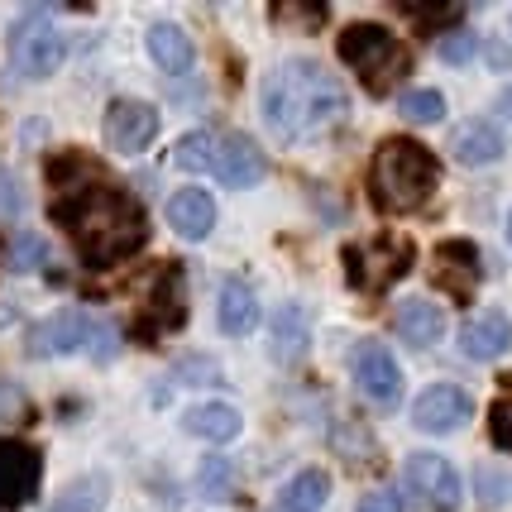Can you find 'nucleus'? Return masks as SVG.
Returning a JSON list of instances; mask_svg holds the SVG:
<instances>
[{"mask_svg":"<svg viewBox=\"0 0 512 512\" xmlns=\"http://www.w3.org/2000/svg\"><path fill=\"white\" fill-rule=\"evenodd\" d=\"M503 149H508V139H503V130L493 120H465V125H455V134H450V154H455V163H465V168L498 163Z\"/></svg>","mask_w":512,"mask_h":512,"instance_id":"nucleus-16","label":"nucleus"},{"mask_svg":"<svg viewBox=\"0 0 512 512\" xmlns=\"http://www.w3.org/2000/svg\"><path fill=\"white\" fill-rule=\"evenodd\" d=\"M398 115L407 120V125H436V120H446V96H441V91H431V87L402 91Z\"/></svg>","mask_w":512,"mask_h":512,"instance_id":"nucleus-30","label":"nucleus"},{"mask_svg":"<svg viewBox=\"0 0 512 512\" xmlns=\"http://www.w3.org/2000/svg\"><path fill=\"white\" fill-rule=\"evenodd\" d=\"M436 53H441V63L465 67L469 58L479 53V44H474V34H465V29H450V34H441V44H436Z\"/></svg>","mask_w":512,"mask_h":512,"instance_id":"nucleus-37","label":"nucleus"},{"mask_svg":"<svg viewBox=\"0 0 512 512\" xmlns=\"http://www.w3.org/2000/svg\"><path fill=\"white\" fill-rule=\"evenodd\" d=\"M508 245H512V211H508Z\"/></svg>","mask_w":512,"mask_h":512,"instance_id":"nucleus-45","label":"nucleus"},{"mask_svg":"<svg viewBox=\"0 0 512 512\" xmlns=\"http://www.w3.org/2000/svg\"><path fill=\"white\" fill-rule=\"evenodd\" d=\"M393 331H398V340H407L412 350H431V345L446 335V312H441L436 302L412 297V302H402V307H398V316H393Z\"/></svg>","mask_w":512,"mask_h":512,"instance_id":"nucleus-20","label":"nucleus"},{"mask_svg":"<svg viewBox=\"0 0 512 512\" xmlns=\"http://www.w3.org/2000/svg\"><path fill=\"white\" fill-rule=\"evenodd\" d=\"M407 72H412V48L398 44L393 53H388V58H383L379 67H374V72H364V77H359V87L369 91V96H388V91L398 87Z\"/></svg>","mask_w":512,"mask_h":512,"instance_id":"nucleus-28","label":"nucleus"},{"mask_svg":"<svg viewBox=\"0 0 512 512\" xmlns=\"http://www.w3.org/2000/svg\"><path fill=\"white\" fill-rule=\"evenodd\" d=\"M211 173L221 178V187L245 192V187H254V182H264V173H268L264 149H259L249 134H240V130L216 134V163H211Z\"/></svg>","mask_w":512,"mask_h":512,"instance_id":"nucleus-12","label":"nucleus"},{"mask_svg":"<svg viewBox=\"0 0 512 512\" xmlns=\"http://www.w3.org/2000/svg\"><path fill=\"white\" fill-rule=\"evenodd\" d=\"M259 297L245 278H225L221 292H216V321H221L225 335H249L259 326Z\"/></svg>","mask_w":512,"mask_h":512,"instance_id":"nucleus-21","label":"nucleus"},{"mask_svg":"<svg viewBox=\"0 0 512 512\" xmlns=\"http://www.w3.org/2000/svg\"><path fill=\"white\" fill-rule=\"evenodd\" d=\"M149 58H154L168 77H182V72H192V58H197V48L187 39V29L182 24H154L149 29Z\"/></svg>","mask_w":512,"mask_h":512,"instance_id":"nucleus-23","label":"nucleus"},{"mask_svg":"<svg viewBox=\"0 0 512 512\" xmlns=\"http://www.w3.org/2000/svg\"><path fill=\"white\" fill-rule=\"evenodd\" d=\"M259 111L283 144H297V139H312V134L340 125L350 111V91L340 87L335 72H326L312 58H288L264 77Z\"/></svg>","mask_w":512,"mask_h":512,"instance_id":"nucleus-2","label":"nucleus"},{"mask_svg":"<svg viewBox=\"0 0 512 512\" xmlns=\"http://www.w3.org/2000/svg\"><path fill=\"white\" fill-rule=\"evenodd\" d=\"M173 379L187 383V388H216V383H225V374L211 355H187L173 364Z\"/></svg>","mask_w":512,"mask_h":512,"instance_id":"nucleus-32","label":"nucleus"},{"mask_svg":"<svg viewBox=\"0 0 512 512\" xmlns=\"http://www.w3.org/2000/svg\"><path fill=\"white\" fill-rule=\"evenodd\" d=\"M91 335H96V321H91L82 307H63V312L44 316V321L29 331V355L34 359L77 355V350H91Z\"/></svg>","mask_w":512,"mask_h":512,"instance_id":"nucleus-9","label":"nucleus"},{"mask_svg":"<svg viewBox=\"0 0 512 512\" xmlns=\"http://www.w3.org/2000/svg\"><path fill=\"white\" fill-rule=\"evenodd\" d=\"M402 484H407V493H412L426 512H455L460 503H465L460 469L450 465L446 455H436V450H417V455H407V465H402Z\"/></svg>","mask_w":512,"mask_h":512,"instance_id":"nucleus-5","label":"nucleus"},{"mask_svg":"<svg viewBox=\"0 0 512 512\" xmlns=\"http://www.w3.org/2000/svg\"><path fill=\"white\" fill-rule=\"evenodd\" d=\"M173 163H178L182 173H211V163H216V134H211V130L182 134Z\"/></svg>","mask_w":512,"mask_h":512,"instance_id":"nucleus-29","label":"nucleus"},{"mask_svg":"<svg viewBox=\"0 0 512 512\" xmlns=\"http://www.w3.org/2000/svg\"><path fill=\"white\" fill-rule=\"evenodd\" d=\"M106 508H111V479L106 474H82L44 512H106Z\"/></svg>","mask_w":512,"mask_h":512,"instance_id":"nucleus-25","label":"nucleus"},{"mask_svg":"<svg viewBox=\"0 0 512 512\" xmlns=\"http://www.w3.org/2000/svg\"><path fill=\"white\" fill-rule=\"evenodd\" d=\"M407 503H402V493L398 489H374V493H364V503H359L355 512H402Z\"/></svg>","mask_w":512,"mask_h":512,"instance_id":"nucleus-40","label":"nucleus"},{"mask_svg":"<svg viewBox=\"0 0 512 512\" xmlns=\"http://www.w3.org/2000/svg\"><path fill=\"white\" fill-rule=\"evenodd\" d=\"M393 48H398V39H393L383 24H350V29H340V39H335L340 63L355 67L359 77H364V72H374Z\"/></svg>","mask_w":512,"mask_h":512,"instance_id":"nucleus-14","label":"nucleus"},{"mask_svg":"<svg viewBox=\"0 0 512 512\" xmlns=\"http://www.w3.org/2000/svg\"><path fill=\"white\" fill-rule=\"evenodd\" d=\"M436 259L446 268H460L465 278H479V249L469 245V240H441V245H436ZM446 268H441V273H446Z\"/></svg>","mask_w":512,"mask_h":512,"instance_id":"nucleus-36","label":"nucleus"},{"mask_svg":"<svg viewBox=\"0 0 512 512\" xmlns=\"http://www.w3.org/2000/svg\"><path fill=\"white\" fill-rule=\"evenodd\" d=\"M335 450H340V455H350V460L374 455V436H369V426L355 422V417H345V422H340V431H335Z\"/></svg>","mask_w":512,"mask_h":512,"instance_id":"nucleus-35","label":"nucleus"},{"mask_svg":"<svg viewBox=\"0 0 512 512\" xmlns=\"http://www.w3.org/2000/svg\"><path fill=\"white\" fill-rule=\"evenodd\" d=\"M53 221L67 225V235H72V245H77L87 268L120 264V259L139 254L144 240H149L144 206L115 182H96L77 197H58L53 201Z\"/></svg>","mask_w":512,"mask_h":512,"instance_id":"nucleus-1","label":"nucleus"},{"mask_svg":"<svg viewBox=\"0 0 512 512\" xmlns=\"http://www.w3.org/2000/svg\"><path fill=\"white\" fill-rule=\"evenodd\" d=\"M402 15L417 24V29H426V34H450L455 24L465 20L460 5H402Z\"/></svg>","mask_w":512,"mask_h":512,"instance_id":"nucleus-31","label":"nucleus"},{"mask_svg":"<svg viewBox=\"0 0 512 512\" xmlns=\"http://www.w3.org/2000/svg\"><path fill=\"white\" fill-rule=\"evenodd\" d=\"M489 441L498 450H512V398H498L489 412Z\"/></svg>","mask_w":512,"mask_h":512,"instance_id":"nucleus-38","label":"nucleus"},{"mask_svg":"<svg viewBox=\"0 0 512 512\" xmlns=\"http://www.w3.org/2000/svg\"><path fill=\"white\" fill-rule=\"evenodd\" d=\"M197 489L211 498V503H225V498H235L240 489V469L230 455H206L197 465Z\"/></svg>","mask_w":512,"mask_h":512,"instance_id":"nucleus-26","label":"nucleus"},{"mask_svg":"<svg viewBox=\"0 0 512 512\" xmlns=\"http://www.w3.org/2000/svg\"><path fill=\"white\" fill-rule=\"evenodd\" d=\"M187 321V302H182V268L178 264H163L158 278H149V302L139 312V326L134 335L144 345H158L163 335H173Z\"/></svg>","mask_w":512,"mask_h":512,"instance_id":"nucleus-8","label":"nucleus"},{"mask_svg":"<svg viewBox=\"0 0 512 512\" xmlns=\"http://www.w3.org/2000/svg\"><path fill=\"white\" fill-rule=\"evenodd\" d=\"M44 178L48 187H58V192H87V187H96V182H106L101 178V163L91 154H82V149H63V154H48L44 163Z\"/></svg>","mask_w":512,"mask_h":512,"instance_id":"nucleus-22","label":"nucleus"},{"mask_svg":"<svg viewBox=\"0 0 512 512\" xmlns=\"http://www.w3.org/2000/svg\"><path fill=\"white\" fill-rule=\"evenodd\" d=\"M312 350V326H307V312L297 307V302H278L273 312H268V359L273 364H302Z\"/></svg>","mask_w":512,"mask_h":512,"instance_id":"nucleus-13","label":"nucleus"},{"mask_svg":"<svg viewBox=\"0 0 512 512\" xmlns=\"http://www.w3.org/2000/svg\"><path fill=\"white\" fill-rule=\"evenodd\" d=\"M158 130H163L158 106L134 101V96L111 101V106H106V120H101V139H106V149H115V154H144L158 139Z\"/></svg>","mask_w":512,"mask_h":512,"instance_id":"nucleus-7","label":"nucleus"},{"mask_svg":"<svg viewBox=\"0 0 512 512\" xmlns=\"http://www.w3.org/2000/svg\"><path fill=\"white\" fill-rule=\"evenodd\" d=\"M350 374H355L359 398L369 402L374 412H393L402 402V369L393 350L379 340H359L355 355H350Z\"/></svg>","mask_w":512,"mask_h":512,"instance_id":"nucleus-6","label":"nucleus"},{"mask_svg":"<svg viewBox=\"0 0 512 512\" xmlns=\"http://www.w3.org/2000/svg\"><path fill=\"white\" fill-rule=\"evenodd\" d=\"M10 63H15L20 77H34V82L53 77L67 63V34L53 24L48 5L24 10L20 20L10 24Z\"/></svg>","mask_w":512,"mask_h":512,"instance_id":"nucleus-4","label":"nucleus"},{"mask_svg":"<svg viewBox=\"0 0 512 512\" xmlns=\"http://www.w3.org/2000/svg\"><path fill=\"white\" fill-rule=\"evenodd\" d=\"M469 417H474V398L465 388H455V383H431L412 402V426L426 431V436H455Z\"/></svg>","mask_w":512,"mask_h":512,"instance_id":"nucleus-10","label":"nucleus"},{"mask_svg":"<svg viewBox=\"0 0 512 512\" xmlns=\"http://www.w3.org/2000/svg\"><path fill=\"white\" fill-rule=\"evenodd\" d=\"M474 489H479V498H484L489 508H498V503H512V474H508V469L479 465V469H474Z\"/></svg>","mask_w":512,"mask_h":512,"instance_id":"nucleus-34","label":"nucleus"},{"mask_svg":"<svg viewBox=\"0 0 512 512\" xmlns=\"http://www.w3.org/2000/svg\"><path fill=\"white\" fill-rule=\"evenodd\" d=\"M273 15H278V20H297V24H326V5H278V10H273Z\"/></svg>","mask_w":512,"mask_h":512,"instance_id":"nucleus-41","label":"nucleus"},{"mask_svg":"<svg viewBox=\"0 0 512 512\" xmlns=\"http://www.w3.org/2000/svg\"><path fill=\"white\" fill-rule=\"evenodd\" d=\"M48 259H53V249H48V240L34 235V230H15V235L5 240V268H10V273H39Z\"/></svg>","mask_w":512,"mask_h":512,"instance_id":"nucleus-27","label":"nucleus"},{"mask_svg":"<svg viewBox=\"0 0 512 512\" xmlns=\"http://www.w3.org/2000/svg\"><path fill=\"white\" fill-rule=\"evenodd\" d=\"M460 350L479 364H493L512 350V321L508 312H479L460 326Z\"/></svg>","mask_w":512,"mask_h":512,"instance_id":"nucleus-15","label":"nucleus"},{"mask_svg":"<svg viewBox=\"0 0 512 512\" xmlns=\"http://www.w3.org/2000/svg\"><path fill=\"white\" fill-rule=\"evenodd\" d=\"M345 273H350V283H355V288H364V249L359 245L345 249Z\"/></svg>","mask_w":512,"mask_h":512,"instance_id":"nucleus-42","label":"nucleus"},{"mask_svg":"<svg viewBox=\"0 0 512 512\" xmlns=\"http://www.w3.org/2000/svg\"><path fill=\"white\" fill-rule=\"evenodd\" d=\"M34 422V402H29V393H24L20 383L0 379V426H24Z\"/></svg>","mask_w":512,"mask_h":512,"instance_id":"nucleus-33","label":"nucleus"},{"mask_svg":"<svg viewBox=\"0 0 512 512\" xmlns=\"http://www.w3.org/2000/svg\"><path fill=\"white\" fill-rule=\"evenodd\" d=\"M163 216H168V225L178 230L182 240L197 245V240L211 235V225H216V201H211V192H201V187H182V192L168 197Z\"/></svg>","mask_w":512,"mask_h":512,"instance_id":"nucleus-17","label":"nucleus"},{"mask_svg":"<svg viewBox=\"0 0 512 512\" xmlns=\"http://www.w3.org/2000/svg\"><path fill=\"white\" fill-rule=\"evenodd\" d=\"M44 479V455L15 436H0V508H24Z\"/></svg>","mask_w":512,"mask_h":512,"instance_id":"nucleus-11","label":"nucleus"},{"mask_svg":"<svg viewBox=\"0 0 512 512\" xmlns=\"http://www.w3.org/2000/svg\"><path fill=\"white\" fill-rule=\"evenodd\" d=\"M484 58H489V67H512V53L503 44H489L484 48Z\"/></svg>","mask_w":512,"mask_h":512,"instance_id":"nucleus-43","label":"nucleus"},{"mask_svg":"<svg viewBox=\"0 0 512 512\" xmlns=\"http://www.w3.org/2000/svg\"><path fill=\"white\" fill-rule=\"evenodd\" d=\"M20 206H24L20 182H15V173L0 163V221H5V216H20Z\"/></svg>","mask_w":512,"mask_h":512,"instance_id":"nucleus-39","label":"nucleus"},{"mask_svg":"<svg viewBox=\"0 0 512 512\" xmlns=\"http://www.w3.org/2000/svg\"><path fill=\"white\" fill-rule=\"evenodd\" d=\"M441 182V163L436 154L417 144V139H383L374 163H369V201L379 206L383 216H407L431 201Z\"/></svg>","mask_w":512,"mask_h":512,"instance_id":"nucleus-3","label":"nucleus"},{"mask_svg":"<svg viewBox=\"0 0 512 512\" xmlns=\"http://www.w3.org/2000/svg\"><path fill=\"white\" fill-rule=\"evenodd\" d=\"M498 115H508V120H512V87L498 96Z\"/></svg>","mask_w":512,"mask_h":512,"instance_id":"nucleus-44","label":"nucleus"},{"mask_svg":"<svg viewBox=\"0 0 512 512\" xmlns=\"http://www.w3.org/2000/svg\"><path fill=\"white\" fill-rule=\"evenodd\" d=\"M326 503H331V474L326 469H302L278 493V512H321Z\"/></svg>","mask_w":512,"mask_h":512,"instance_id":"nucleus-24","label":"nucleus"},{"mask_svg":"<svg viewBox=\"0 0 512 512\" xmlns=\"http://www.w3.org/2000/svg\"><path fill=\"white\" fill-rule=\"evenodd\" d=\"M364 259H369L364 288H388V283H398L402 273L417 264V249H412V240H402V235H379L374 245L364 249Z\"/></svg>","mask_w":512,"mask_h":512,"instance_id":"nucleus-18","label":"nucleus"},{"mask_svg":"<svg viewBox=\"0 0 512 512\" xmlns=\"http://www.w3.org/2000/svg\"><path fill=\"white\" fill-rule=\"evenodd\" d=\"M240 426H245V417H240V407H230V402H197V407L182 412V431L197 436V441H211V446L235 441Z\"/></svg>","mask_w":512,"mask_h":512,"instance_id":"nucleus-19","label":"nucleus"}]
</instances>
